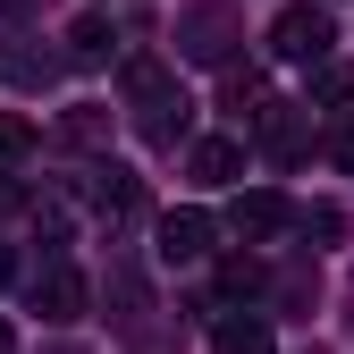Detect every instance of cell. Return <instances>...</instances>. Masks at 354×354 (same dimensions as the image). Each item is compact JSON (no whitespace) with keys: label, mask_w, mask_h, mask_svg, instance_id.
Returning a JSON list of instances; mask_svg holds the SVG:
<instances>
[{"label":"cell","mask_w":354,"mask_h":354,"mask_svg":"<svg viewBox=\"0 0 354 354\" xmlns=\"http://www.w3.org/2000/svg\"><path fill=\"white\" fill-rule=\"evenodd\" d=\"M219 287H228V295H261V261H245V253H236L228 270H219Z\"/></svg>","instance_id":"obj_16"},{"label":"cell","mask_w":354,"mask_h":354,"mask_svg":"<svg viewBox=\"0 0 354 354\" xmlns=\"http://www.w3.org/2000/svg\"><path fill=\"white\" fill-rule=\"evenodd\" d=\"M93 203H102V211L118 219V211H136V203H144V186H136V177H127V169H102V186H93Z\"/></svg>","instance_id":"obj_14"},{"label":"cell","mask_w":354,"mask_h":354,"mask_svg":"<svg viewBox=\"0 0 354 354\" xmlns=\"http://www.w3.org/2000/svg\"><path fill=\"white\" fill-rule=\"evenodd\" d=\"M17 203H26V194H17V186H9V177H0V211H17Z\"/></svg>","instance_id":"obj_20"},{"label":"cell","mask_w":354,"mask_h":354,"mask_svg":"<svg viewBox=\"0 0 354 354\" xmlns=\"http://www.w3.org/2000/svg\"><path fill=\"white\" fill-rule=\"evenodd\" d=\"M34 313H42V321H76V313H84V279L68 270V261L34 270Z\"/></svg>","instance_id":"obj_5"},{"label":"cell","mask_w":354,"mask_h":354,"mask_svg":"<svg viewBox=\"0 0 354 354\" xmlns=\"http://www.w3.org/2000/svg\"><path fill=\"white\" fill-rule=\"evenodd\" d=\"M127 102H136V127H144V144H177V136H186V93H177V76L160 68V59H127Z\"/></svg>","instance_id":"obj_1"},{"label":"cell","mask_w":354,"mask_h":354,"mask_svg":"<svg viewBox=\"0 0 354 354\" xmlns=\"http://www.w3.org/2000/svg\"><path fill=\"white\" fill-rule=\"evenodd\" d=\"M211 354H279V337H270V321H219Z\"/></svg>","instance_id":"obj_11"},{"label":"cell","mask_w":354,"mask_h":354,"mask_svg":"<svg viewBox=\"0 0 354 354\" xmlns=\"http://www.w3.org/2000/svg\"><path fill=\"white\" fill-rule=\"evenodd\" d=\"M287 219H295V211H287V194H270V186H253V194H236V211H228V228H236L245 245H261V236H279Z\"/></svg>","instance_id":"obj_4"},{"label":"cell","mask_w":354,"mask_h":354,"mask_svg":"<svg viewBox=\"0 0 354 354\" xmlns=\"http://www.w3.org/2000/svg\"><path fill=\"white\" fill-rule=\"evenodd\" d=\"M203 253H211V211H169L160 219V261L186 270V261H203Z\"/></svg>","instance_id":"obj_3"},{"label":"cell","mask_w":354,"mask_h":354,"mask_svg":"<svg viewBox=\"0 0 354 354\" xmlns=\"http://www.w3.org/2000/svg\"><path fill=\"white\" fill-rule=\"evenodd\" d=\"M110 51H118L110 17H76L68 26V68H110Z\"/></svg>","instance_id":"obj_7"},{"label":"cell","mask_w":354,"mask_h":354,"mask_svg":"<svg viewBox=\"0 0 354 354\" xmlns=\"http://www.w3.org/2000/svg\"><path fill=\"white\" fill-rule=\"evenodd\" d=\"M0 76L26 84V93H42V84L59 76V59H51V51H26V42H9V51H0Z\"/></svg>","instance_id":"obj_10"},{"label":"cell","mask_w":354,"mask_h":354,"mask_svg":"<svg viewBox=\"0 0 354 354\" xmlns=\"http://www.w3.org/2000/svg\"><path fill=\"white\" fill-rule=\"evenodd\" d=\"M59 136H68L76 152H102V144H110V110H93V102L68 110V118H59Z\"/></svg>","instance_id":"obj_12"},{"label":"cell","mask_w":354,"mask_h":354,"mask_svg":"<svg viewBox=\"0 0 354 354\" xmlns=\"http://www.w3.org/2000/svg\"><path fill=\"white\" fill-rule=\"evenodd\" d=\"M261 144H270L279 160H295L304 144H313V136H304V110L295 102H270V110H261Z\"/></svg>","instance_id":"obj_8"},{"label":"cell","mask_w":354,"mask_h":354,"mask_svg":"<svg viewBox=\"0 0 354 354\" xmlns=\"http://www.w3.org/2000/svg\"><path fill=\"white\" fill-rule=\"evenodd\" d=\"M26 152H34V118L0 110V160H26Z\"/></svg>","instance_id":"obj_15"},{"label":"cell","mask_w":354,"mask_h":354,"mask_svg":"<svg viewBox=\"0 0 354 354\" xmlns=\"http://www.w3.org/2000/svg\"><path fill=\"white\" fill-rule=\"evenodd\" d=\"M329 42H337V26H329V9H313V0H295V9H279L270 17V51L279 59H329Z\"/></svg>","instance_id":"obj_2"},{"label":"cell","mask_w":354,"mask_h":354,"mask_svg":"<svg viewBox=\"0 0 354 354\" xmlns=\"http://www.w3.org/2000/svg\"><path fill=\"white\" fill-rule=\"evenodd\" d=\"M186 177H194V186H236V177H245V144H228V136L194 144L186 152Z\"/></svg>","instance_id":"obj_6"},{"label":"cell","mask_w":354,"mask_h":354,"mask_svg":"<svg viewBox=\"0 0 354 354\" xmlns=\"http://www.w3.org/2000/svg\"><path fill=\"white\" fill-rule=\"evenodd\" d=\"M219 102H228L236 118H261V110H270V84H261V68H228V76H219Z\"/></svg>","instance_id":"obj_9"},{"label":"cell","mask_w":354,"mask_h":354,"mask_svg":"<svg viewBox=\"0 0 354 354\" xmlns=\"http://www.w3.org/2000/svg\"><path fill=\"white\" fill-rule=\"evenodd\" d=\"M9 346H17V337H9V321H0V354H9Z\"/></svg>","instance_id":"obj_22"},{"label":"cell","mask_w":354,"mask_h":354,"mask_svg":"<svg viewBox=\"0 0 354 354\" xmlns=\"http://www.w3.org/2000/svg\"><path fill=\"white\" fill-rule=\"evenodd\" d=\"M186 51L194 59H219V51H228V17H219V9H194L186 17Z\"/></svg>","instance_id":"obj_13"},{"label":"cell","mask_w":354,"mask_h":354,"mask_svg":"<svg viewBox=\"0 0 354 354\" xmlns=\"http://www.w3.org/2000/svg\"><path fill=\"white\" fill-rule=\"evenodd\" d=\"M295 228H304V236H337V228H346V219H337L329 203H313V211H295Z\"/></svg>","instance_id":"obj_17"},{"label":"cell","mask_w":354,"mask_h":354,"mask_svg":"<svg viewBox=\"0 0 354 354\" xmlns=\"http://www.w3.org/2000/svg\"><path fill=\"white\" fill-rule=\"evenodd\" d=\"M9 279H17V261H9V245H0V287H9Z\"/></svg>","instance_id":"obj_21"},{"label":"cell","mask_w":354,"mask_h":354,"mask_svg":"<svg viewBox=\"0 0 354 354\" xmlns=\"http://www.w3.org/2000/svg\"><path fill=\"white\" fill-rule=\"evenodd\" d=\"M0 9H26V0H0Z\"/></svg>","instance_id":"obj_23"},{"label":"cell","mask_w":354,"mask_h":354,"mask_svg":"<svg viewBox=\"0 0 354 354\" xmlns=\"http://www.w3.org/2000/svg\"><path fill=\"white\" fill-rule=\"evenodd\" d=\"M313 93H321V102H346V93H354V68H321Z\"/></svg>","instance_id":"obj_18"},{"label":"cell","mask_w":354,"mask_h":354,"mask_svg":"<svg viewBox=\"0 0 354 354\" xmlns=\"http://www.w3.org/2000/svg\"><path fill=\"white\" fill-rule=\"evenodd\" d=\"M329 160H337V169H354V118H346L337 136H329Z\"/></svg>","instance_id":"obj_19"}]
</instances>
